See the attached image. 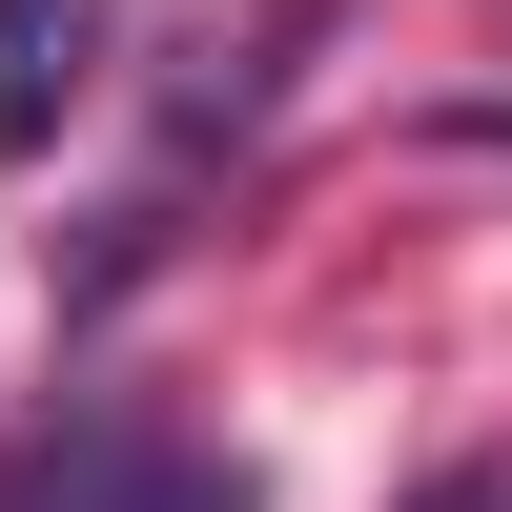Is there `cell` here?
Wrapping results in <instances>:
<instances>
[{
  "mask_svg": "<svg viewBox=\"0 0 512 512\" xmlns=\"http://www.w3.org/2000/svg\"><path fill=\"white\" fill-rule=\"evenodd\" d=\"M82 62H103V0H0V144H62Z\"/></svg>",
  "mask_w": 512,
  "mask_h": 512,
  "instance_id": "obj_1",
  "label": "cell"
}]
</instances>
